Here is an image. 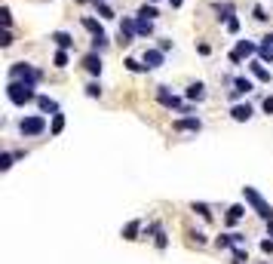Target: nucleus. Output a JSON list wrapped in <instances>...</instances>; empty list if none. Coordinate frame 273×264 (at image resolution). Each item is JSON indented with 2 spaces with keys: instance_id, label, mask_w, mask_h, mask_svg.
<instances>
[{
  "instance_id": "obj_1",
  "label": "nucleus",
  "mask_w": 273,
  "mask_h": 264,
  "mask_svg": "<svg viewBox=\"0 0 273 264\" xmlns=\"http://www.w3.org/2000/svg\"><path fill=\"white\" fill-rule=\"evenodd\" d=\"M6 98L15 108H25V104L37 101V83H28V80H9L6 83Z\"/></svg>"
},
{
  "instance_id": "obj_2",
  "label": "nucleus",
  "mask_w": 273,
  "mask_h": 264,
  "mask_svg": "<svg viewBox=\"0 0 273 264\" xmlns=\"http://www.w3.org/2000/svg\"><path fill=\"white\" fill-rule=\"evenodd\" d=\"M243 197H246L249 209H252V212L258 215L261 221H270V218H273V209H270V203H267V200H264V197H261V193L255 190V187H249V184H246V187H243Z\"/></svg>"
},
{
  "instance_id": "obj_3",
  "label": "nucleus",
  "mask_w": 273,
  "mask_h": 264,
  "mask_svg": "<svg viewBox=\"0 0 273 264\" xmlns=\"http://www.w3.org/2000/svg\"><path fill=\"white\" fill-rule=\"evenodd\" d=\"M46 129H49V123H46L43 114H28V117L19 120V132H22L25 138H37V135H43Z\"/></svg>"
},
{
  "instance_id": "obj_4",
  "label": "nucleus",
  "mask_w": 273,
  "mask_h": 264,
  "mask_svg": "<svg viewBox=\"0 0 273 264\" xmlns=\"http://www.w3.org/2000/svg\"><path fill=\"white\" fill-rule=\"evenodd\" d=\"M9 80L40 83V80H43V71H40V68H34L31 62H12V65H9Z\"/></svg>"
},
{
  "instance_id": "obj_5",
  "label": "nucleus",
  "mask_w": 273,
  "mask_h": 264,
  "mask_svg": "<svg viewBox=\"0 0 273 264\" xmlns=\"http://www.w3.org/2000/svg\"><path fill=\"white\" fill-rule=\"evenodd\" d=\"M252 56H258V43H255V40H236V46L227 52V59H230L233 65H243V62L252 59Z\"/></svg>"
},
{
  "instance_id": "obj_6",
  "label": "nucleus",
  "mask_w": 273,
  "mask_h": 264,
  "mask_svg": "<svg viewBox=\"0 0 273 264\" xmlns=\"http://www.w3.org/2000/svg\"><path fill=\"white\" fill-rule=\"evenodd\" d=\"M157 101L163 104V108H169V111H181V114H187V104L181 101L178 95L169 92V86H157Z\"/></svg>"
},
{
  "instance_id": "obj_7",
  "label": "nucleus",
  "mask_w": 273,
  "mask_h": 264,
  "mask_svg": "<svg viewBox=\"0 0 273 264\" xmlns=\"http://www.w3.org/2000/svg\"><path fill=\"white\" fill-rule=\"evenodd\" d=\"M135 37H138V31H135V15H123L117 43H120V46H132V40H135Z\"/></svg>"
},
{
  "instance_id": "obj_8",
  "label": "nucleus",
  "mask_w": 273,
  "mask_h": 264,
  "mask_svg": "<svg viewBox=\"0 0 273 264\" xmlns=\"http://www.w3.org/2000/svg\"><path fill=\"white\" fill-rule=\"evenodd\" d=\"M80 65H83V71L89 74V77H101V52H95V49H89L86 56L80 59Z\"/></svg>"
},
{
  "instance_id": "obj_9",
  "label": "nucleus",
  "mask_w": 273,
  "mask_h": 264,
  "mask_svg": "<svg viewBox=\"0 0 273 264\" xmlns=\"http://www.w3.org/2000/svg\"><path fill=\"white\" fill-rule=\"evenodd\" d=\"M141 62H144V68H148V71H157V68H160L163 62H166V52H163L160 46H157V49L151 46V49H144V56H141Z\"/></svg>"
},
{
  "instance_id": "obj_10",
  "label": "nucleus",
  "mask_w": 273,
  "mask_h": 264,
  "mask_svg": "<svg viewBox=\"0 0 273 264\" xmlns=\"http://www.w3.org/2000/svg\"><path fill=\"white\" fill-rule=\"evenodd\" d=\"M172 129L175 132H199V129H203V120H199V117H181V120L172 123Z\"/></svg>"
},
{
  "instance_id": "obj_11",
  "label": "nucleus",
  "mask_w": 273,
  "mask_h": 264,
  "mask_svg": "<svg viewBox=\"0 0 273 264\" xmlns=\"http://www.w3.org/2000/svg\"><path fill=\"white\" fill-rule=\"evenodd\" d=\"M246 68H249V74H252L255 80H258V83H270V80H273V77H270V71L264 68V62H261V59H252Z\"/></svg>"
},
{
  "instance_id": "obj_12",
  "label": "nucleus",
  "mask_w": 273,
  "mask_h": 264,
  "mask_svg": "<svg viewBox=\"0 0 273 264\" xmlns=\"http://www.w3.org/2000/svg\"><path fill=\"white\" fill-rule=\"evenodd\" d=\"M252 114H255V111H252V104H249V101L233 104V108H230V120H233V123H249Z\"/></svg>"
},
{
  "instance_id": "obj_13",
  "label": "nucleus",
  "mask_w": 273,
  "mask_h": 264,
  "mask_svg": "<svg viewBox=\"0 0 273 264\" xmlns=\"http://www.w3.org/2000/svg\"><path fill=\"white\" fill-rule=\"evenodd\" d=\"M184 98H187V101H203V98H206V83H203V80H193L187 89H184Z\"/></svg>"
},
{
  "instance_id": "obj_14",
  "label": "nucleus",
  "mask_w": 273,
  "mask_h": 264,
  "mask_svg": "<svg viewBox=\"0 0 273 264\" xmlns=\"http://www.w3.org/2000/svg\"><path fill=\"white\" fill-rule=\"evenodd\" d=\"M37 108H40V114H59V101L52 98V95H37Z\"/></svg>"
},
{
  "instance_id": "obj_15",
  "label": "nucleus",
  "mask_w": 273,
  "mask_h": 264,
  "mask_svg": "<svg viewBox=\"0 0 273 264\" xmlns=\"http://www.w3.org/2000/svg\"><path fill=\"white\" fill-rule=\"evenodd\" d=\"M243 215H246V206H240V203H236V206H230V209H227V215H224V224H227V227L240 224V221H243Z\"/></svg>"
},
{
  "instance_id": "obj_16",
  "label": "nucleus",
  "mask_w": 273,
  "mask_h": 264,
  "mask_svg": "<svg viewBox=\"0 0 273 264\" xmlns=\"http://www.w3.org/2000/svg\"><path fill=\"white\" fill-rule=\"evenodd\" d=\"M49 40L56 43L59 49H71V46H74V37H71L68 31H52V37H49Z\"/></svg>"
},
{
  "instance_id": "obj_17",
  "label": "nucleus",
  "mask_w": 273,
  "mask_h": 264,
  "mask_svg": "<svg viewBox=\"0 0 273 264\" xmlns=\"http://www.w3.org/2000/svg\"><path fill=\"white\" fill-rule=\"evenodd\" d=\"M80 25H83L89 34H92V37H98V34H104V28H101V22L95 19V15H83V19H80Z\"/></svg>"
},
{
  "instance_id": "obj_18",
  "label": "nucleus",
  "mask_w": 273,
  "mask_h": 264,
  "mask_svg": "<svg viewBox=\"0 0 273 264\" xmlns=\"http://www.w3.org/2000/svg\"><path fill=\"white\" fill-rule=\"evenodd\" d=\"M258 59H261L264 65H273V43L264 40V37H261V43H258Z\"/></svg>"
},
{
  "instance_id": "obj_19",
  "label": "nucleus",
  "mask_w": 273,
  "mask_h": 264,
  "mask_svg": "<svg viewBox=\"0 0 273 264\" xmlns=\"http://www.w3.org/2000/svg\"><path fill=\"white\" fill-rule=\"evenodd\" d=\"M212 9L218 12V19H221V22H227L230 15H236V6H233V3H227V0H224V3H212Z\"/></svg>"
},
{
  "instance_id": "obj_20",
  "label": "nucleus",
  "mask_w": 273,
  "mask_h": 264,
  "mask_svg": "<svg viewBox=\"0 0 273 264\" xmlns=\"http://www.w3.org/2000/svg\"><path fill=\"white\" fill-rule=\"evenodd\" d=\"M233 89H236V92H240V95H246V92H252V89H255V83H252V77H246V74H240V77H236V80H233Z\"/></svg>"
},
{
  "instance_id": "obj_21",
  "label": "nucleus",
  "mask_w": 273,
  "mask_h": 264,
  "mask_svg": "<svg viewBox=\"0 0 273 264\" xmlns=\"http://www.w3.org/2000/svg\"><path fill=\"white\" fill-rule=\"evenodd\" d=\"M65 123H68V120H65L62 111L52 114V120H49V135H62V132H65Z\"/></svg>"
},
{
  "instance_id": "obj_22",
  "label": "nucleus",
  "mask_w": 273,
  "mask_h": 264,
  "mask_svg": "<svg viewBox=\"0 0 273 264\" xmlns=\"http://www.w3.org/2000/svg\"><path fill=\"white\" fill-rule=\"evenodd\" d=\"M135 15H138V19H151V22H157V15H160V9H157L154 3H141Z\"/></svg>"
},
{
  "instance_id": "obj_23",
  "label": "nucleus",
  "mask_w": 273,
  "mask_h": 264,
  "mask_svg": "<svg viewBox=\"0 0 273 264\" xmlns=\"http://www.w3.org/2000/svg\"><path fill=\"white\" fill-rule=\"evenodd\" d=\"M135 31H138V37H151L154 34V22L151 19H138L135 15Z\"/></svg>"
},
{
  "instance_id": "obj_24",
  "label": "nucleus",
  "mask_w": 273,
  "mask_h": 264,
  "mask_svg": "<svg viewBox=\"0 0 273 264\" xmlns=\"http://www.w3.org/2000/svg\"><path fill=\"white\" fill-rule=\"evenodd\" d=\"M138 234H141V218H135L123 227V240H138Z\"/></svg>"
},
{
  "instance_id": "obj_25",
  "label": "nucleus",
  "mask_w": 273,
  "mask_h": 264,
  "mask_svg": "<svg viewBox=\"0 0 273 264\" xmlns=\"http://www.w3.org/2000/svg\"><path fill=\"white\" fill-rule=\"evenodd\" d=\"M15 160H19V157H15V151H3V154H0V172H9Z\"/></svg>"
},
{
  "instance_id": "obj_26",
  "label": "nucleus",
  "mask_w": 273,
  "mask_h": 264,
  "mask_svg": "<svg viewBox=\"0 0 273 264\" xmlns=\"http://www.w3.org/2000/svg\"><path fill=\"white\" fill-rule=\"evenodd\" d=\"M95 12H98V19H101V22H111V19H117V12L111 9V3H95Z\"/></svg>"
},
{
  "instance_id": "obj_27",
  "label": "nucleus",
  "mask_w": 273,
  "mask_h": 264,
  "mask_svg": "<svg viewBox=\"0 0 273 264\" xmlns=\"http://www.w3.org/2000/svg\"><path fill=\"white\" fill-rule=\"evenodd\" d=\"M190 209H193V212L203 218V221H212V206H209V203H190Z\"/></svg>"
},
{
  "instance_id": "obj_28",
  "label": "nucleus",
  "mask_w": 273,
  "mask_h": 264,
  "mask_svg": "<svg viewBox=\"0 0 273 264\" xmlns=\"http://www.w3.org/2000/svg\"><path fill=\"white\" fill-rule=\"evenodd\" d=\"M230 264H246L249 261V249H243V246H233V249H230Z\"/></svg>"
},
{
  "instance_id": "obj_29",
  "label": "nucleus",
  "mask_w": 273,
  "mask_h": 264,
  "mask_svg": "<svg viewBox=\"0 0 273 264\" xmlns=\"http://www.w3.org/2000/svg\"><path fill=\"white\" fill-rule=\"evenodd\" d=\"M83 92H86L89 98H101V83H98V77H92V80H89Z\"/></svg>"
},
{
  "instance_id": "obj_30",
  "label": "nucleus",
  "mask_w": 273,
  "mask_h": 264,
  "mask_svg": "<svg viewBox=\"0 0 273 264\" xmlns=\"http://www.w3.org/2000/svg\"><path fill=\"white\" fill-rule=\"evenodd\" d=\"M68 62H71L68 49H56V56H52V65H56V68H68Z\"/></svg>"
},
{
  "instance_id": "obj_31",
  "label": "nucleus",
  "mask_w": 273,
  "mask_h": 264,
  "mask_svg": "<svg viewBox=\"0 0 273 264\" xmlns=\"http://www.w3.org/2000/svg\"><path fill=\"white\" fill-rule=\"evenodd\" d=\"M123 65H126V71H132V74H144V71H148L144 62H138V59H126Z\"/></svg>"
},
{
  "instance_id": "obj_32",
  "label": "nucleus",
  "mask_w": 273,
  "mask_h": 264,
  "mask_svg": "<svg viewBox=\"0 0 273 264\" xmlns=\"http://www.w3.org/2000/svg\"><path fill=\"white\" fill-rule=\"evenodd\" d=\"M215 246H218V249H233V234H221V237H215Z\"/></svg>"
},
{
  "instance_id": "obj_33",
  "label": "nucleus",
  "mask_w": 273,
  "mask_h": 264,
  "mask_svg": "<svg viewBox=\"0 0 273 264\" xmlns=\"http://www.w3.org/2000/svg\"><path fill=\"white\" fill-rule=\"evenodd\" d=\"M89 49L104 52V49H107V34H98V37H92V46H89Z\"/></svg>"
},
{
  "instance_id": "obj_34",
  "label": "nucleus",
  "mask_w": 273,
  "mask_h": 264,
  "mask_svg": "<svg viewBox=\"0 0 273 264\" xmlns=\"http://www.w3.org/2000/svg\"><path fill=\"white\" fill-rule=\"evenodd\" d=\"M224 28H227V34H240V28H243V22L236 19V15H230V19L224 22Z\"/></svg>"
},
{
  "instance_id": "obj_35",
  "label": "nucleus",
  "mask_w": 273,
  "mask_h": 264,
  "mask_svg": "<svg viewBox=\"0 0 273 264\" xmlns=\"http://www.w3.org/2000/svg\"><path fill=\"white\" fill-rule=\"evenodd\" d=\"M252 19H255V22H267L270 15H267V9H264V6L255 3V6H252Z\"/></svg>"
},
{
  "instance_id": "obj_36",
  "label": "nucleus",
  "mask_w": 273,
  "mask_h": 264,
  "mask_svg": "<svg viewBox=\"0 0 273 264\" xmlns=\"http://www.w3.org/2000/svg\"><path fill=\"white\" fill-rule=\"evenodd\" d=\"M0 22H3V28H12V12H9V6L0 9Z\"/></svg>"
},
{
  "instance_id": "obj_37",
  "label": "nucleus",
  "mask_w": 273,
  "mask_h": 264,
  "mask_svg": "<svg viewBox=\"0 0 273 264\" xmlns=\"http://www.w3.org/2000/svg\"><path fill=\"white\" fill-rule=\"evenodd\" d=\"M0 46H3V49L12 46V31H9V28H3V34H0Z\"/></svg>"
},
{
  "instance_id": "obj_38",
  "label": "nucleus",
  "mask_w": 273,
  "mask_h": 264,
  "mask_svg": "<svg viewBox=\"0 0 273 264\" xmlns=\"http://www.w3.org/2000/svg\"><path fill=\"white\" fill-rule=\"evenodd\" d=\"M190 240H193L196 246H203V243H206V234H203V231H190Z\"/></svg>"
},
{
  "instance_id": "obj_39",
  "label": "nucleus",
  "mask_w": 273,
  "mask_h": 264,
  "mask_svg": "<svg viewBox=\"0 0 273 264\" xmlns=\"http://www.w3.org/2000/svg\"><path fill=\"white\" fill-rule=\"evenodd\" d=\"M261 252L264 255H273V237L270 240H261Z\"/></svg>"
},
{
  "instance_id": "obj_40",
  "label": "nucleus",
  "mask_w": 273,
  "mask_h": 264,
  "mask_svg": "<svg viewBox=\"0 0 273 264\" xmlns=\"http://www.w3.org/2000/svg\"><path fill=\"white\" fill-rule=\"evenodd\" d=\"M261 104H264V114H273V95H267Z\"/></svg>"
},
{
  "instance_id": "obj_41",
  "label": "nucleus",
  "mask_w": 273,
  "mask_h": 264,
  "mask_svg": "<svg viewBox=\"0 0 273 264\" xmlns=\"http://www.w3.org/2000/svg\"><path fill=\"white\" fill-rule=\"evenodd\" d=\"M196 52H199V56H209L212 46H209V43H196Z\"/></svg>"
},
{
  "instance_id": "obj_42",
  "label": "nucleus",
  "mask_w": 273,
  "mask_h": 264,
  "mask_svg": "<svg viewBox=\"0 0 273 264\" xmlns=\"http://www.w3.org/2000/svg\"><path fill=\"white\" fill-rule=\"evenodd\" d=\"M233 243H236V246H243V243H246V234H240V231H233Z\"/></svg>"
},
{
  "instance_id": "obj_43",
  "label": "nucleus",
  "mask_w": 273,
  "mask_h": 264,
  "mask_svg": "<svg viewBox=\"0 0 273 264\" xmlns=\"http://www.w3.org/2000/svg\"><path fill=\"white\" fill-rule=\"evenodd\" d=\"M169 6L172 9H181V6H184V0H169Z\"/></svg>"
},
{
  "instance_id": "obj_44",
  "label": "nucleus",
  "mask_w": 273,
  "mask_h": 264,
  "mask_svg": "<svg viewBox=\"0 0 273 264\" xmlns=\"http://www.w3.org/2000/svg\"><path fill=\"white\" fill-rule=\"evenodd\" d=\"M267 237H273V218L267 221Z\"/></svg>"
},
{
  "instance_id": "obj_45",
  "label": "nucleus",
  "mask_w": 273,
  "mask_h": 264,
  "mask_svg": "<svg viewBox=\"0 0 273 264\" xmlns=\"http://www.w3.org/2000/svg\"><path fill=\"white\" fill-rule=\"evenodd\" d=\"M264 40H270V43H273V31H270V34H264Z\"/></svg>"
},
{
  "instance_id": "obj_46",
  "label": "nucleus",
  "mask_w": 273,
  "mask_h": 264,
  "mask_svg": "<svg viewBox=\"0 0 273 264\" xmlns=\"http://www.w3.org/2000/svg\"><path fill=\"white\" fill-rule=\"evenodd\" d=\"M92 3H107V0H92Z\"/></svg>"
},
{
  "instance_id": "obj_47",
  "label": "nucleus",
  "mask_w": 273,
  "mask_h": 264,
  "mask_svg": "<svg viewBox=\"0 0 273 264\" xmlns=\"http://www.w3.org/2000/svg\"><path fill=\"white\" fill-rule=\"evenodd\" d=\"M144 3H157V0H144Z\"/></svg>"
}]
</instances>
